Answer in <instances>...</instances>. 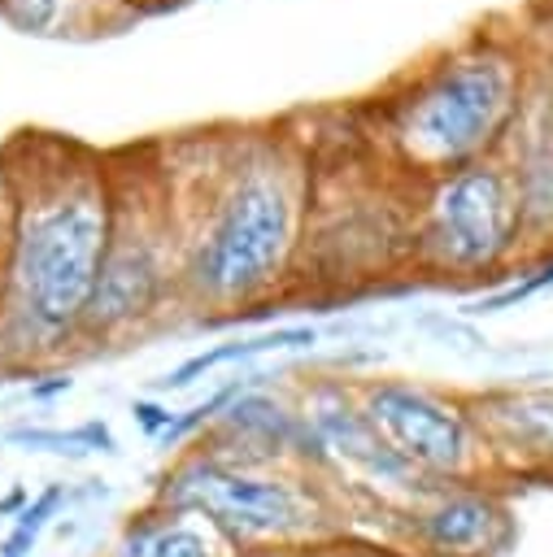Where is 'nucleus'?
<instances>
[{"instance_id":"nucleus-1","label":"nucleus","mask_w":553,"mask_h":557,"mask_svg":"<svg viewBox=\"0 0 553 557\" xmlns=\"http://www.w3.org/2000/svg\"><path fill=\"white\" fill-rule=\"evenodd\" d=\"M4 265L0 370H35L78 344L113 235V161L48 131L0 152Z\"/></svg>"},{"instance_id":"nucleus-2","label":"nucleus","mask_w":553,"mask_h":557,"mask_svg":"<svg viewBox=\"0 0 553 557\" xmlns=\"http://www.w3.org/2000/svg\"><path fill=\"white\" fill-rule=\"evenodd\" d=\"M205 170L170 183L179 226V305L235 318L274 300L300 261L314 157L309 144L266 131L205 135Z\"/></svg>"},{"instance_id":"nucleus-3","label":"nucleus","mask_w":553,"mask_h":557,"mask_svg":"<svg viewBox=\"0 0 553 557\" xmlns=\"http://www.w3.org/2000/svg\"><path fill=\"white\" fill-rule=\"evenodd\" d=\"M531 83L536 61L523 35L470 30L379 100L370 126L379 161L405 183H431L496 157L518 126Z\"/></svg>"},{"instance_id":"nucleus-4","label":"nucleus","mask_w":553,"mask_h":557,"mask_svg":"<svg viewBox=\"0 0 553 557\" xmlns=\"http://www.w3.org/2000/svg\"><path fill=\"white\" fill-rule=\"evenodd\" d=\"M148 500L200 518L235 553L318 548L348 531V500L322 470L257 466L205 444L179 448Z\"/></svg>"},{"instance_id":"nucleus-5","label":"nucleus","mask_w":553,"mask_h":557,"mask_svg":"<svg viewBox=\"0 0 553 557\" xmlns=\"http://www.w3.org/2000/svg\"><path fill=\"white\" fill-rule=\"evenodd\" d=\"M113 235L87 305L78 344H118L139 335L165 305H179V226L165 165H113Z\"/></svg>"},{"instance_id":"nucleus-6","label":"nucleus","mask_w":553,"mask_h":557,"mask_svg":"<svg viewBox=\"0 0 553 557\" xmlns=\"http://www.w3.org/2000/svg\"><path fill=\"white\" fill-rule=\"evenodd\" d=\"M523 265V205L505 157L470 161L418 183L414 274L435 283H492Z\"/></svg>"},{"instance_id":"nucleus-7","label":"nucleus","mask_w":553,"mask_h":557,"mask_svg":"<svg viewBox=\"0 0 553 557\" xmlns=\"http://www.w3.org/2000/svg\"><path fill=\"white\" fill-rule=\"evenodd\" d=\"M353 387L374 435L422 479L431 483L492 479L466 392H444L396 374L357 379Z\"/></svg>"},{"instance_id":"nucleus-8","label":"nucleus","mask_w":553,"mask_h":557,"mask_svg":"<svg viewBox=\"0 0 553 557\" xmlns=\"http://www.w3.org/2000/svg\"><path fill=\"white\" fill-rule=\"evenodd\" d=\"M414 557H501L514 540V513L492 479L435 483L392 527Z\"/></svg>"},{"instance_id":"nucleus-9","label":"nucleus","mask_w":553,"mask_h":557,"mask_svg":"<svg viewBox=\"0 0 553 557\" xmlns=\"http://www.w3.org/2000/svg\"><path fill=\"white\" fill-rule=\"evenodd\" d=\"M466 400L492 483L553 479V383H492Z\"/></svg>"},{"instance_id":"nucleus-10","label":"nucleus","mask_w":553,"mask_h":557,"mask_svg":"<svg viewBox=\"0 0 553 557\" xmlns=\"http://www.w3.org/2000/svg\"><path fill=\"white\" fill-rule=\"evenodd\" d=\"M105 557H235V548L200 518L148 500L118 527Z\"/></svg>"},{"instance_id":"nucleus-11","label":"nucleus","mask_w":553,"mask_h":557,"mask_svg":"<svg viewBox=\"0 0 553 557\" xmlns=\"http://www.w3.org/2000/svg\"><path fill=\"white\" fill-rule=\"evenodd\" d=\"M314 344H318V326H274V331L222 339V344H209V348L183 357L174 370H165L157 379V392H183V387L209 379L222 366H244V361H253L261 352H287V348H314Z\"/></svg>"},{"instance_id":"nucleus-12","label":"nucleus","mask_w":553,"mask_h":557,"mask_svg":"<svg viewBox=\"0 0 553 557\" xmlns=\"http://www.w3.org/2000/svg\"><path fill=\"white\" fill-rule=\"evenodd\" d=\"M126 13V0H0V17L26 35H96Z\"/></svg>"},{"instance_id":"nucleus-13","label":"nucleus","mask_w":553,"mask_h":557,"mask_svg":"<svg viewBox=\"0 0 553 557\" xmlns=\"http://www.w3.org/2000/svg\"><path fill=\"white\" fill-rule=\"evenodd\" d=\"M74 500L70 483H44L39 492H30V500L9 518L4 535H0V557H35L44 531L61 518V509Z\"/></svg>"},{"instance_id":"nucleus-14","label":"nucleus","mask_w":553,"mask_h":557,"mask_svg":"<svg viewBox=\"0 0 553 557\" xmlns=\"http://www.w3.org/2000/svg\"><path fill=\"white\" fill-rule=\"evenodd\" d=\"M9 444H22V448H35V453H70V457H83V453H118V440L105 422H83V426H70V431H39V426H22V431H9L4 435Z\"/></svg>"},{"instance_id":"nucleus-15","label":"nucleus","mask_w":553,"mask_h":557,"mask_svg":"<svg viewBox=\"0 0 553 557\" xmlns=\"http://www.w3.org/2000/svg\"><path fill=\"white\" fill-rule=\"evenodd\" d=\"M418 331L431 335V344L457 352V357H483L488 352V335L475 326V318H466L462 309H431L418 318Z\"/></svg>"},{"instance_id":"nucleus-16","label":"nucleus","mask_w":553,"mask_h":557,"mask_svg":"<svg viewBox=\"0 0 553 557\" xmlns=\"http://www.w3.org/2000/svg\"><path fill=\"white\" fill-rule=\"evenodd\" d=\"M135 422H139V431H144L148 440L161 444V435H165L170 422H174V409L161 405V400H135Z\"/></svg>"},{"instance_id":"nucleus-17","label":"nucleus","mask_w":553,"mask_h":557,"mask_svg":"<svg viewBox=\"0 0 553 557\" xmlns=\"http://www.w3.org/2000/svg\"><path fill=\"white\" fill-rule=\"evenodd\" d=\"M544 30H549V44L531 48V61H536V74L553 87V13H549V22H544Z\"/></svg>"},{"instance_id":"nucleus-18","label":"nucleus","mask_w":553,"mask_h":557,"mask_svg":"<svg viewBox=\"0 0 553 557\" xmlns=\"http://www.w3.org/2000/svg\"><path fill=\"white\" fill-rule=\"evenodd\" d=\"M235 557H318L314 548H253V553H235Z\"/></svg>"},{"instance_id":"nucleus-19","label":"nucleus","mask_w":553,"mask_h":557,"mask_svg":"<svg viewBox=\"0 0 553 557\" xmlns=\"http://www.w3.org/2000/svg\"><path fill=\"white\" fill-rule=\"evenodd\" d=\"M0 265H4V183H0Z\"/></svg>"},{"instance_id":"nucleus-20","label":"nucleus","mask_w":553,"mask_h":557,"mask_svg":"<svg viewBox=\"0 0 553 557\" xmlns=\"http://www.w3.org/2000/svg\"><path fill=\"white\" fill-rule=\"evenodd\" d=\"M126 4H135V0H126Z\"/></svg>"}]
</instances>
